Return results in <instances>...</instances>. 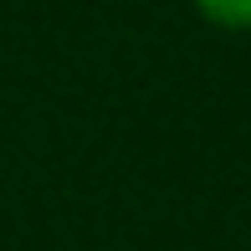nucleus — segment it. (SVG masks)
<instances>
[{
  "mask_svg": "<svg viewBox=\"0 0 251 251\" xmlns=\"http://www.w3.org/2000/svg\"><path fill=\"white\" fill-rule=\"evenodd\" d=\"M195 10L226 31H251V0H195Z\"/></svg>",
  "mask_w": 251,
  "mask_h": 251,
  "instance_id": "f257e3e1",
  "label": "nucleus"
}]
</instances>
